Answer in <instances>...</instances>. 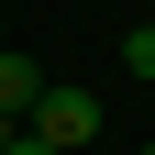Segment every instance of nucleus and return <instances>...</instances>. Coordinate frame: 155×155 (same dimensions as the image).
I'll list each match as a JSON object with an SVG mask.
<instances>
[{
  "label": "nucleus",
  "mask_w": 155,
  "mask_h": 155,
  "mask_svg": "<svg viewBox=\"0 0 155 155\" xmlns=\"http://www.w3.org/2000/svg\"><path fill=\"white\" fill-rule=\"evenodd\" d=\"M22 133H45L55 155H89V144H100V100H89V89H55V78H45V100L22 111Z\"/></svg>",
  "instance_id": "obj_1"
},
{
  "label": "nucleus",
  "mask_w": 155,
  "mask_h": 155,
  "mask_svg": "<svg viewBox=\"0 0 155 155\" xmlns=\"http://www.w3.org/2000/svg\"><path fill=\"white\" fill-rule=\"evenodd\" d=\"M33 100H45V67H33V55H11V45H0V122H22Z\"/></svg>",
  "instance_id": "obj_2"
},
{
  "label": "nucleus",
  "mask_w": 155,
  "mask_h": 155,
  "mask_svg": "<svg viewBox=\"0 0 155 155\" xmlns=\"http://www.w3.org/2000/svg\"><path fill=\"white\" fill-rule=\"evenodd\" d=\"M122 67H133V78L155 89V33H122Z\"/></svg>",
  "instance_id": "obj_3"
},
{
  "label": "nucleus",
  "mask_w": 155,
  "mask_h": 155,
  "mask_svg": "<svg viewBox=\"0 0 155 155\" xmlns=\"http://www.w3.org/2000/svg\"><path fill=\"white\" fill-rule=\"evenodd\" d=\"M0 155H55V144H45V133H11V144H0Z\"/></svg>",
  "instance_id": "obj_4"
},
{
  "label": "nucleus",
  "mask_w": 155,
  "mask_h": 155,
  "mask_svg": "<svg viewBox=\"0 0 155 155\" xmlns=\"http://www.w3.org/2000/svg\"><path fill=\"white\" fill-rule=\"evenodd\" d=\"M11 133H22V122H0V144H11Z\"/></svg>",
  "instance_id": "obj_5"
},
{
  "label": "nucleus",
  "mask_w": 155,
  "mask_h": 155,
  "mask_svg": "<svg viewBox=\"0 0 155 155\" xmlns=\"http://www.w3.org/2000/svg\"><path fill=\"white\" fill-rule=\"evenodd\" d=\"M0 11H11V0H0Z\"/></svg>",
  "instance_id": "obj_6"
},
{
  "label": "nucleus",
  "mask_w": 155,
  "mask_h": 155,
  "mask_svg": "<svg viewBox=\"0 0 155 155\" xmlns=\"http://www.w3.org/2000/svg\"><path fill=\"white\" fill-rule=\"evenodd\" d=\"M144 155H155V144H144Z\"/></svg>",
  "instance_id": "obj_7"
}]
</instances>
